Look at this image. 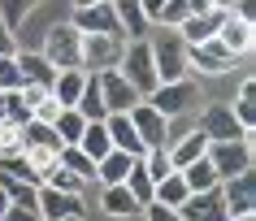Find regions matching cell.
<instances>
[{
    "label": "cell",
    "instance_id": "cell-37",
    "mask_svg": "<svg viewBox=\"0 0 256 221\" xmlns=\"http://www.w3.org/2000/svg\"><path fill=\"white\" fill-rule=\"evenodd\" d=\"M187 13H191V4H187V0H165V4H161V13H156V26H165V30H178Z\"/></svg>",
    "mask_w": 256,
    "mask_h": 221
},
{
    "label": "cell",
    "instance_id": "cell-4",
    "mask_svg": "<svg viewBox=\"0 0 256 221\" xmlns=\"http://www.w3.org/2000/svg\"><path fill=\"white\" fill-rule=\"evenodd\" d=\"M148 104L161 117H182V113H191L196 104H200V87L191 83V78H178V83H161L156 91L148 96Z\"/></svg>",
    "mask_w": 256,
    "mask_h": 221
},
{
    "label": "cell",
    "instance_id": "cell-26",
    "mask_svg": "<svg viewBox=\"0 0 256 221\" xmlns=\"http://www.w3.org/2000/svg\"><path fill=\"white\" fill-rule=\"evenodd\" d=\"M187 195H191V191H187V182H182V174H178V169H174V174H165V178L152 187V200H156V204H165V208H178Z\"/></svg>",
    "mask_w": 256,
    "mask_h": 221
},
{
    "label": "cell",
    "instance_id": "cell-21",
    "mask_svg": "<svg viewBox=\"0 0 256 221\" xmlns=\"http://www.w3.org/2000/svg\"><path fill=\"white\" fill-rule=\"evenodd\" d=\"M82 83H87V69H56V78H52V100L61 104V109H74V100H78Z\"/></svg>",
    "mask_w": 256,
    "mask_h": 221
},
{
    "label": "cell",
    "instance_id": "cell-12",
    "mask_svg": "<svg viewBox=\"0 0 256 221\" xmlns=\"http://www.w3.org/2000/svg\"><path fill=\"white\" fill-rule=\"evenodd\" d=\"M178 217L182 221H230L226 204H222V191H191L182 204H178Z\"/></svg>",
    "mask_w": 256,
    "mask_h": 221
},
{
    "label": "cell",
    "instance_id": "cell-38",
    "mask_svg": "<svg viewBox=\"0 0 256 221\" xmlns=\"http://www.w3.org/2000/svg\"><path fill=\"white\" fill-rule=\"evenodd\" d=\"M4 122H18V126L30 122V109L22 100V91H4Z\"/></svg>",
    "mask_w": 256,
    "mask_h": 221
},
{
    "label": "cell",
    "instance_id": "cell-33",
    "mask_svg": "<svg viewBox=\"0 0 256 221\" xmlns=\"http://www.w3.org/2000/svg\"><path fill=\"white\" fill-rule=\"evenodd\" d=\"M40 187H52V191H70V195H82V187H87V178H78V174H70L66 165H52L48 174H44Z\"/></svg>",
    "mask_w": 256,
    "mask_h": 221
},
{
    "label": "cell",
    "instance_id": "cell-5",
    "mask_svg": "<svg viewBox=\"0 0 256 221\" xmlns=\"http://www.w3.org/2000/svg\"><path fill=\"white\" fill-rule=\"evenodd\" d=\"M208 161L217 169V182L222 178H239V174H252V139H234V143H208Z\"/></svg>",
    "mask_w": 256,
    "mask_h": 221
},
{
    "label": "cell",
    "instance_id": "cell-34",
    "mask_svg": "<svg viewBox=\"0 0 256 221\" xmlns=\"http://www.w3.org/2000/svg\"><path fill=\"white\" fill-rule=\"evenodd\" d=\"M139 165L148 169L152 182H161L165 174H174V161H170V152H165V148H148V152L139 156Z\"/></svg>",
    "mask_w": 256,
    "mask_h": 221
},
{
    "label": "cell",
    "instance_id": "cell-29",
    "mask_svg": "<svg viewBox=\"0 0 256 221\" xmlns=\"http://www.w3.org/2000/svg\"><path fill=\"white\" fill-rule=\"evenodd\" d=\"M56 165H66L70 174H78V178H87V182L96 178V161H92L87 152H82L78 143H66V148L56 152Z\"/></svg>",
    "mask_w": 256,
    "mask_h": 221
},
{
    "label": "cell",
    "instance_id": "cell-2",
    "mask_svg": "<svg viewBox=\"0 0 256 221\" xmlns=\"http://www.w3.org/2000/svg\"><path fill=\"white\" fill-rule=\"evenodd\" d=\"M148 43H152V65H156V78H161V83L191 78V69H187V43L178 39V30H165L161 39H148Z\"/></svg>",
    "mask_w": 256,
    "mask_h": 221
},
{
    "label": "cell",
    "instance_id": "cell-32",
    "mask_svg": "<svg viewBox=\"0 0 256 221\" xmlns=\"http://www.w3.org/2000/svg\"><path fill=\"white\" fill-rule=\"evenodd\" d=\"M22 143H26V148H56V152H61V139H56V130H52L48 122H35V117L22 126Z\"/></svg>",
    "mask_w": 256,
    "mask_h": 221
},
{
    "label": "cell",
    "instance_id": "cell-23",
    "mask_svg": "<svg viewBox=\"0 0 256 221\" xmlns=\"http://www.w3.org/2000/svg\"><path fill=\"white\" fill-rule=\"evenodd\" d=\"M100 213H108V217H135L144 208L135 204V195L126 191L122 182H113V187H104V195H100Z\"/></svg>",
    "mask_w": 256,
    "mask_h": 221
},
{
    "label": "cell",
    "instance_id": "cell-20",
    "mask_svg": "<svg viewBox=\"0 0 256 221\" xmlns=\"http://www.w3.org/2000/svg\"><path fill=\"white\" fill-rule=\"evenodd\" d=\"M165 152H170L174 169H182V165H191V161H200V156L208 152V139H204L200 130H187L182 139H174V143H165Z\"/></svg>",
    "mask_w": 256,
    "mask_h": 221
},
{
    "label": "cell",
    "instance_id": "cell-46",
    "mask_svg": "<svg viewBox=\"0 0 256 221\" xmlns=\"http://www.w3.org/2000/svg\"><path fill=\"white\" fill-rule=\"evenodd\" d=\"M191 13H213V0H187Z\"/></svg>",
    "mask_w": 256,
    "mask_h": 221
},
{
    "label": "cell",
    "instance_id": "cell-42",
    "mask_svg": "<svg viewBox=\"0 0 256 221\" xmlns=\"http://www.w3.org/2000/svg\"><path fill=\"white\" fill-rule=\"evenodd\" d=\"M0 221H40V208H26V204H9Z\"/></svg>",
    "mask_w": 256,
    "mask_h": 221
},
{
    "label": "cell",
    "instance_id": "cell-17",
    "mask_svg": "<svg viewBox=\"0 0 256 221\" xmlns=\"http://www.w3.org/2000/svg\"><path fill=\"white\" fill-rule=\"evenodd\" d=\"M14 61H18V74H22V83H44V87H52L56 65H52L44 52H22V48H18Z\"/></svg>",
    "mask_w": 256,
    "mask_h": 221
},
{
    "label": "cell",
    "instance_id": "cell-28",
    "mask_svg": "<svg viewBox=\"0 0 256 221\" xmlns=\"http://www.w3.org/2000/svg\"><path fill=\"white\" fill-rule=\"evenodd\" d=\"M230 113H234V122H239L248 135H256V83L239 87V100L230 104Z\"/></svg>",
    "mask_w": 256,
    "mask_h": 221
},
{
    "label": "cell",
    "instance_id": "cell-49",
    "mask_svg": "<svg viewBox=\"0 0 256 221\" xmlns=\"http://www.w3.org/2000/svg\"><path fill=\"white\" fill-rule=\"evenodd\" d=\"M230 221H256V213H234Z\"/></svg>",
    "mask_w": 256,
    "mask_h": 221
},
{
    "label": "cell",
    "instance_id": "cell-45",
    "mask_svg": "<svg viewBox=\"0 0 256 221\" xmlns=\"http://www.w3.org/2000/svg\"><path fill=\"white\" fill-rule=\"evenodd\" d=\"M139 4H144V17H148V22H156V13H161L165 0H139Z\"/></svg>",
    "mask_w": 256,
    "mask_h": 221
},
{
    "label": "cell",
    "instance_id": "cell-44",
    "mask_svg": "<svg viewBox=\"0 0 256 221\" xmlns=\"http://www.w3.org/2000/svg\"><path fill=\"white\" fill-rule=\"evenodd\" d=\"M234 17H243V22H256V0H239L234 9H230Z\"/></svg>",
    "mask_w": 256,
    "mask_h": 221
},
{
    "label": "cell",
    "instance_id": "cell-15",
    "mask_svg": "<svg viewBox=\"0 0 256 221\" xmlns=\"http://www.w3.org/2000/svg\"><path fill=\"white\" fill-rule=\"evenodd\" d=\"M217 191H222V204H226L230 217H234V213H252V204H256V182H252V174L222 178V182H217Z\"/></svg>",
    "mask_w": 256,
    "mask_h": 221
},
{
    "label": "cell",
    "instance_id": "cell-8",
    "mask_svg": "<svg viewBox=\"0 0 256 221\" xmlns=\"http://www.w3.org/2000/svg\"><path fill=\"white\" fill-rule=\"evenodd\" d=\"M126 117H130V126H135V135H139L144 148H165V143H170V117H161L148 100H139Z\"/></svg>",
    "mask_w": 256,
    "mask_h": 221
},
{
    "label": "cell",
    "instance_id": "cell-40",
    "mask_svg": "<svg viewBox=\"0 0 256 221\" xmlns=\"http://www.w3.org/2000/svg\"><path fill=\"white\" fill-rule=\"evenodd\" d=\"M56 113H61V104H56V100H52V91H48V96H44L40 104L30 109V117H35V122H48V126H52V122H56Z\"/></svg>",
    "mask_w": 256,
    "mask_h": 221
},
{
    "label": "cell",
    "instance_id": "cell-19",
    "mask_svg": "<svg viewBox=\"0 0 256 221\" xmlns=\"http://www.w3.org/2000/svg\"><path fill=\"white\" fill-rule=\"evenodd\" d=\"M113 4V17H118L122 35H130V39H144V30L152 26L148 17H144V4L139 0H108Z\"/></svg>",
    "mask_w": 256,
    "mask_h": 221
},
{
    "label": "cell",
    "instance_id": "cell-50",
    "mask_svg": "<svg viewBox=\"0 0 256 221\" xmlns=\"http://www.w3.org/2000/svg\"><path fill=\"white\" fill-rule=\"evenodd\" d=\"M87 4H104V0H74V9H87Z\"/></svg>",
    "mask_w": 256,
    "mask_h": 221
},
{
    "label": "cell",
    "instance_id": "cell-16",
    "mask_svg": "<svg viewBox=\"0 0 256 221\" xmlns=\"http://www.w3.org/2000/svg\"><path fill=\"white\" fill-rule=\"evenodd\" d=\"M104 130H108V143H113L118 152L135 156V161L148 152V148L139 143V135H135V126H130V117H126V113H108V117H104Z\"/></svg>",
    "mask_w": 256,
    "mask_h": 221
},
{
    "label": "cell",
    "instance_id": "cell-3",
    "mask_svg": "<svg viewBox=\"0 0 256 221\" xmlns=\"http://www.w3.org/2000/svg\"><path fill=\"white\" fill-rule=\"evenodd\" d=\"M44 56L56 69H82V30L74 22H56L44 39Z\"/></svg>",
    "mask_w": 256,
    "mask_h": 221
},
{
    "label": "cell",
    "instance_id": "cell-18",
    "mask_svg": "<svg viewBox=\"0 0 256 221\" xmlns=\"http://www.w3.org/2000/svg\"><path fill=\"white\" fill-rule=\"evenodd\" d=\"M222 17L226 13H187L182 17V26H178V39L182 43H204V39H213L217 35V26H222Z\"/></svg>",
    "mask_w": 256,
    "mask_h": 221
},
{
    "label": "cell",
    "instance_id": "cell-14",
    "mask_svg": "<svg viewBox=\"0 0 256 221\" xmlns=\"http://www.w3.org/2000/svg\"><path fill=\"white\" fill-rule=\"evenodd\" d=\"M217 39L226 43V52L239 61V56L252 52V43H256V26H252V22H243V17H234V13H226V17H222V26H217Z\"/></svg>",
    "mask_w": 256,
    "mask_h": 221
},
{
    "label": "cell",
    "instance_id": "cell-25",
    "mask_svg": "<svg viewBox=\"0 0 256 221\" xmlns=\"http://www.w3.org/2000/svg\"><path fill=\"white\" fill-rule=\"evenodd\" d=\"M178 174H182V182H187V191H213V187H217V169H213V161H208V156H200V161L182 165Z\"/></svg>",
    "mask_w": 256,
    "mask_h": 221
},
{
    "label": "cell",
    "instance_id": "cell-1",
    "mask_svg": "<svg viewBox=\"0 0 256 221\" xmlns=\"http://www.w3.org/2000/svg\"><path fill=\"white\" fill-rule=\"evenodd\" d=\"M118 74L135 87L144 100H148L152 91L161 87L156 65H152V43H148V39H130V43H126V52H122V61H118Z\"/></svg>",
    "mask_w": 256,
    "mask_h": 221
},
{
    "label": "cell",
    "instance_id": "cell-52",
    "mask_svg": "<svg viewBox=\"0 0 256 221\" xmlns=\"http://www.w3.org/2000/svg\"><path fill=\"white\" fill-rule=\"evenodd\" d=\"M70 221H82V217H70Z\"/></svg>",
    "mask_w": 256,
    "mask_h": 221
},
{
    "label": "cell",
    "instance_id": "cell-30",
    "mask_svg": "<svg viewBox=\"0 0 256 221\" xmlns=\"http://www.w3.org/2000/svg\"><path fill=\"white\" fill-rule=\"evenodd\" d=\"M82 126H87V117H82L78 109H61V113H56L52 130H56V139H61V148H66V143H78Z\"/></svg>",
    "mask_w": 256,
    "mask_h": 221
},
{
    "label": "cell",
    "instance_id": "cell-47",
    "mask_svg": "<svg viewBox=\"0 0 256 221\" xmlns=\"http://www.w3.org/2000/svg\"><path fill=\"white\" fill-rule=\"evenodd\" d=\"M234 4H239V0H213V9H217V13H230Z\"/></svg>",
    "mask_w": 256,
    "mask_h": 221
},
{
    "label": "cell",
    "instance_id": "cell-22",
    "mask_svg": "<svg viewBox=\"0 0 256 221\" xmlns=\"http://www.w3.org/2000/svg\"><path fill=\"white\" fill-rule=\"evenodd\" d=\"M74 109H78L82 117H87V122H104V117H108L104 96H100V78H96V74H87V83H82L78 100H74Z\"/></svg>",
    "mask_w": 256,
    "mask_h": 221
},
{
    "label": "cell",
    "instance_id": "cell-31",
    "mask_svg": "<svg viewBox=\"0 0 256 221\" xmlns=\"http://www.w3.org/2000/svg\"><path fill=\"white\" fill-rule=\"evenodd\" d=\"M122 187L135 195V204L144 208V204H152V187H156V182H152V178H148V169H144V165L135 161V165H130V174L122 178Z\"/></svg>",
    "mask_w": 256,
    "mask_h": 221
},
{
    "label": "cell",
    "instance_id": "cell-9",
    "mask_svg": "<svg viewBox=\"0 0 256 221\" xmlns=\"http://www.w3.org/2000/svg\"><path fill=\"white\" fill-rule=\"evenodd\" d=\"M187 69H200V74H230L234 69V56L226 52V43L204 39V43H187Z\"/></svg>",
    "mask_w": 256,
    "mask_h": 221
},
{
    "label": "cell",
    "instance_id": "cell-36",
    "mask_svg": "<svg viewBox=\"0 0 256 221\" xmlns=\"http://www.w3.org/2000/svg\"><path fill=\"white\" fill-rule=\"evenodd\" d=\"M26 143H22V126L18 122H0V161L4 156H22Z\"/></svg>",
    "mask_w": 256,
    "mask_h": 221
},
{
    "label": "cell",
    "instance_id": "cell-51",
    "mask_svg": "<svg viewBox=\"0 0 256 221\" xmlns=\"http://www.w3.org/2000/svg\"><path fill=\"white\" fill-rule=\"evenodd\" d=\"M0 122H4V91H0Z\"/></svg>",
    "mask_w": 256,
    "mask_h": 221
},
{
    "label": "cell",
    "instance_id": "cell-43",
    "mask_svg": "<svg viewBox=\"0 0 256 221\" xmlns=\"http://www.w3.org/2000/svg\"><path fill=\"white\" fill-rule=\"evenodd\" d=\"M18 52V39H14V26L0 22V56H14Z\"/></svg>",
    "mask_w": 256,
    "mask_h": 221
},
{
    "label": "cell",
    "instance_id": "cell-39",
    "mask_svg": "<svg viewBox=\"0 0 256 221\" xmlns=\"http://www.w3.org/2000/svg\"><path fill=\"white\" fill-rule=\"evenodd\" d=\"M22 87V74H18L14 56H0V91H18Z\"/></svg>",
    "mask_w": 256,
    "mask_h": 221
},
{
    "label": "cell",
    "instance_id": "cell-27",
    "mask_svg": "<svg viewBox=\"0 0 256 221\" xmlns=\"http://www.w3.org/2000/svg\"><path fill=\"white\" fill-rule=\"evenodd\" d=\"M78 148L92 161H100V156H108L113 152V143H108V130H104V122H87L82 126V135H78Z\"/></svg>",
    "mask_w": 256,
    "mask_h": 221
},
{
    "label": "cell",
    "instance_id": "cell-41",
    "mask_svg": "<svg viewBox=\"0 0 256 221\" xmlns=\"http://www.w3.org/2000/svg\"><path fill=\"white\" fill-rule=\"evenodd\" d=\"M144 217H148V221H182V217H178V208H165V204H156V200L144 204Z\"/></svg>",
    "mask_w": 256,
    "mask_h": 221
},
{
    "label": "cell",
    "instance_id": "cell-11",
    "mask_svg": "<svg viewBox=\"0 0 256 221\" xmlns=\"http://www.w3.org/2000/svg\"><path fill=\"white\" fill-rule=\"evenodd\" d=\"M35 208H40V221H70V217H82V195L40 187V195H35Z\"/></svg>",
    "mask_w": 256,
    "mask_h": 221
},
{
    "label": "cell",
    "instance_id": "cell-10",
    "mask_svg": "<svg viewBox=\"0 0 256 221\" xmlns=\"http://www.w3.org/2000/svg\"><path fill=\"white\" fill-rule=\"evenodd\" d=\"M96 78H100V96H104V109H108V113H130L139 100H144L135 87L118 74V69H100Z\"/></svg>",
    "mask_w": 256,
    "mask_h": 221
},
{
    "label": "cell",
    "instance_id": "cell-48",
    "mask_svg": "<svg viewBox=\"0 0 256 221\" xmlns=\"http://www.w3.org/2000/svg\"><path fill=\"white\" fill-rule=\"evenodd\" d=\"M14 204V200H9V191H4V187H0V217H4V208Z\"/></svg>",
    "mask_w": 256,
    "mask_h": 221
},
{
    "label": "cell",
    "instance_id": "cell-13",
    "mask_svg": "<svg viewBox=\"0 0 256 221\" xmlns=\"http://www.w3.org/2000/svg\"><path fill=\"white\" fill-rule=\"evenodd\" d=\"M74 26L82 30V35H118V39H126L118 26V17H113V4H87V9H74Z\"/></svg>",
    "mask_w": 256,
    "mask_h": 221
},
{
    "label": "cell",
    "instance_id": "cell-7",
    "mask_svg": "<svg viewBox=\"0 0 256 221\" xmlns=\"http://www.w3.org/2000/svg\"><path fill=\"white\" fill-rule=\"evenodd\" d=\"M208 143H234V139H252L248 130H243L239 122H234V113H230V104H208L200 117V126H196Z\"/></svg>",
    "mask_w": 256,
    "mask_h": 221
},
{
    "label": "cell",
    "instance_id": "cell-24",
    "mask_svg": "<svg viewBox=\"0 0 256 221\" xmlns=\"http://www.w3.org/2000/svg\"><path fill=\"white\" fill-rule=\"evenodd\" d=\"M130 165H135V156H126V152L113 148L108 156L96 161V182H100V187H113V182H122L126 174H130Z\"/></svg>",
    "mask_w": 256,
    "mask_h": 221
},
{
    "label": "cell",
    "instance_id": "cell-6",
    "mask_svg": "<svg viewBox=\"0 0 256 221\" xmlns=\"http://www.w3.org/2000/svg\"><path fill=\"white\" fill-rule=\"evenodd\" d=\"M122 52H126V39H118V35H82V69L87 74L118 69Z\"/></svg>",
    "mask_w": 256,
    "mask_h": 221
},
{
    "label": "cell",
    "instance_id": "cell-35",
    "mask_svg": "<svg viewBox=\"0 0 256 221\" xmlns=\"http://www.w3.org/2000/svg\"><path fill=\"white\" fill-rule=\"evenodd\" d=\"M22 161L30 165V174H35V182H44V174L56 165V148H26L22 152Z\"/></svg>",
    "mask_w": 256,
    "mask_h": 221
}]
</instances>
